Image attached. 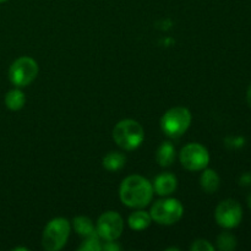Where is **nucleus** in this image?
Instances as JSON below:
<instances>
[{"mask_svg":"<svg viewBox=\"0 0 251 251\" xmlns=\"http://www.w3.org/2000/svg\"><path fill=\"white\" fill-rule=\"evenodd\" d=\"M113 140L120 149L134 151L139 149L145 140V130L134 119L120 120L113 129Z\"/></svg>","mask_w":251,"mask_h":251,"instance_id":"nucleus-2","label":"nucleus"},{"mask_svg":"<svg viewBox=\"0 0 251 251\" xmlns=\"http://www.w3.org/2000/svg\"><path fill=\"white\" fill-rule=\"evenodd\" d=\"M124 230V221L122 216L114 211L102 213L96 223V232L104 242H115Z\"/></svg>","mask_w":251,"mask_h":251,"instance_id":"nucleus-8","label":"nucleus"},{"mask_svg":"<svg viewBox=\"0 0 251 251\" xmlns=\"http://www.w3.org/2000/svg\"><path fill=\"white\" fill-rule=\"evenodd\" d=\"M152 185L154 193L158 194L159 196H169L176 190L178 179L172 173H161L156 176Z\"/></svg>","mask_w":251,"mask_h":251,"instance_id":"nucleus-10","label":"nucleus"},{"mask_svg":"<svg viewBox=\"0 0 251 251\" xmlns=\"http://www.w3.org/2000/svg\"><path fill=\"white\" fill-rule=\"evenodd\" d=\"M71 225L66 218L56 217L49 221L42 234V247L47 251H59L68 243Z\"/></svg>","mask_w":251,"mask_h":251,"instance_id":"nucleus-3","label":"nucleus"},{"mask_svg":"<svg viewBox=\"0 0 251 251\" xmlns=\"http://www.w3.org/2000/svg\"><path fill=\"white\" fill-rule=\"evenodd\" d=\"M7 0H0V4H1V2H6Z\"/></svg>","mask_w":251,"mask_h":251,"instance_id":"nucleus-24","label":"nucleus"},{"mask_svg":"<svg viewBox=\"0 0 251 251\" xmlns=\"http://www.w3.org/2000/svg\"><path fill=\"white\" fill-rule=\"evenodd\" d=\"M221 179L217 172L213 169L205 168L202 171V174L200 176V185L203 190L207 194H213L218 190L220 188Z\"/></svg>","mask_w":251,"mask_h":251,"instance_id":"nucleus-13","label":"nucleus"},{"mask_svg":"<svg viewBox=\"0 0 251 251\" xmlns=\"http://www.w3.org/2000/svg\"><path fill=\"white\" fill-rule=\"evenodd\" d=\"M25 103H26V96L19 87L9 91L5 95V105L12 112L22 109L25 107Z\"/></svg>","mask_w":251,"mask_h":251,"instance_id":"nucleus-14","label":"nucleus"},{"mask_svg":"<svg viewBox=\"0 0 251 251\" xmlns=\"http://www.w3.org/2000/svg\"><path fill=\"white\" fill-rule=\"evenodd\" d=\"M122 248L115 242H107L104 245H102V250L105 251H119Z\"/></svg>","mask_w":251,"mask_h":251,"instance_id":"nucleus-20","label":"nucleus"},{"mask_svg":"<svg viewBox=\"0 0 251 251\" xmlns=\"http://www.w3.org/2000/svg\"><path fill=\"white\" fill-rule=\"evenodd\" d=\"M152 221L161 226H172L181 220L184 207L178 199H163L153 203L150 211Z\"/></svg>","mask_w":251,"mask_h":251,"instance_id":"nucleus-5","label":"nucleus"},{"mask_svg":"<svg viewBox=\"0 0 251 251\" xmlns=\"http://www.w3.org/2000/svg\"><path fill=\"white\" fill-rule=\"evenodd\" d=\"M191 251H213L215 247L206 239H198L191 244Z\"/></svg>","mask_w":251,"mask_h":251,"instance_id":"nucleus-19","label":"nucleus"},{"mask_svg":"<svg viewBox=\"0 0 251 251\" xmlns=\"http://www.w3.org/2000/svg\"><path fill=\"white\" fill-rule=\"evenodd\" d=\"M73 227L75 232L83 238L90 237V235L97 233L96 232V226L93 225L92 221L88 217H85V216H78V217L74 218Z\"/></svg>","mask_w":251,"mask_h":251,"instance_id":"nucleus-16","label":"nucleus"},{"mask_svg":"<svg viewBox=\"0 0 251 251\" xmlns=\"http://www.w3.org/2000/svg\"><path fill=\"white\" fill-rule=\"evenodd\" d=\"M215 218L218 226L225 229L238 227L243 220V208L238 201L227 199L218 203L215 211Z\"/></svg>","mask_w":251,"mask_h":251,"instance_id":"nucleus-9","label":"nucleus"},{"mask_svg":"<svg viewBox=\"0 0 251 251\" xmlns=\"http://www.w3.org/2000/svg\"><path fill=\"white\" fill-rule=\"evenodd\" d=\"M176 159V147L172 142H162L156 153V161L163 168L171 167Z\"/></svg>","mask_w":251,"mask_h":251,"instance_id":"nucleus-11","label":"nucleus"},{"mask_svg":"<svg viewBox=\"0 0 251 251\" xmlns=\"http://www.w3.org/2000/svg\"><path fill=\"white\" fill-rule=\"evenodd\" d=\"M38 71V64L34 59L21 56L10 65L9 80L16 87H26L36 80Z\"/></svg>","mask_w":251,"mask_h":251,"instance_id":"nucleus-6","label":"nucleus"},{"mask_svg":"<svg viewBox=\"0 0 251 251\" xmlns=\"http://www.w3.org/2000/svg\"><path fill=\"white\" fill-rule=\"evenodd\" d=\"M153 185L142 176H129L119 188L120 201L130 208H145L153 199Z\"/></svg>","mask_w":251,"mask_h":251,"instance_id":"nucleus-1","label":"nucleus"},{"mask_svg":"<svg viewBox=\"0 0 251 251\" xmlns=\"http://www.w3.org/2000/svg\"><path fill=\"white\" fill-rule=\"evenodd\" d=\"M248 203H249V207L251 208V194L249 195V198H248Z\"/></svg>","mask_w":251,"mask_h":251,"instance_id":"nucleus-23","label":"nucleus"},{"mask_svg":"<svg viewBox=\"0 0 251 251\" xmlns=\"http://www.w3.org/2000/svg\"><path fill=\"white\" fill-rule=\"evenodd\" d=\"M247 100H248V104L250 105L251 108V83L249 86V88H248V92H247Z\"/></svg>","mask_w":251,"mask_h":251,"instance_id":"nucleus-22","label":"nucleus"},{"mask_svg":"<svg viewBox=\"0 0 251 251\" xmlns=\"http://www.w3.org/2000/svg\"><path fill=\"white\" fill-rule=\"evenodd\" d=\"M193 115L185 107H174L161 118V129L171 139H178L190 127Z\"/></svg>","mask_w":251,"mask_h":251,"instance_id":"nucleus-4","label":"nucleus"},{"mask_svg":"<svg viewBox=\"0 0 251 251\" xmlns=\"http://www.w3.org/2000/svg\"><path fill=\"white\" fill-rule=\"evenodd\" d=\"M181 166L190 172H200L207 168L210 163V153L207 149L198 142L185 145L179 153Z\"/></svg>","mask_w":251,"mask_h":251,"instance_id":"nucleus-7","label":"nucleus"},{"mask_svg":"<svg viewBox=\"0 0 251 251\" xmlns=\"http://www.w3.org/2000/svg\"><path fill=\"white\" fill-rule=\"evenodd\" d=\"M80 251H100L102 250V244H100V238L98 237V234L90 235V237H86L85 240L81 243Z\"/></svg>","mask_w":251,"mask_h":251,"instance_id":"nucleus-18","label":"nucleus"},{"mask_svg":"<svg viewBox=\"0 0 251 251\" xmlns=\"http://www.w3.org/2000/svg\"><path fill=\"white\" fill-rule=\"evenodd\" d=\"M217 249L221 251H233L237 248V238L229 232H222L217 237Z\"/></svg>","mask_w":251,"mask_h":251,"instance_id":"nucleus-17","label":"nucleus"},{"mask_svg":"<svg viewBox=\"0 0 251 251\" xmlns=\"http://www.w3.org/2000/svg\"><path fill=\"white\" fill-rule=\"evenodd\" d=\"M240 185L250 186L251 185V173H244L240 176Z\"/></svg>","mask_w":251,"mask_h":251,"instance_id":"nucleus-21","label":"nucleus"},{"mask_svg":"<svg viewBox=\"0 0 251 251\" xmlns=\"http://www.w3.org/2000/svg\"><path fill=\"white\" fill-rule=\"evenodd\" d=\"M152 217L150 212H146L142 208H137V211L132 212L127 218V225L132 230H144L151 226Z\"/></svg>","mask_w":251,"mask_h":251,"instance_id":"nucleus-12","label":"nucleus"},{"mask_svg":"<svg viewBox=\"0 0 251 251\" xmlns=\"http://www.w3.org/2000/svg\"><path fill=\"white\" fill-rule=\"evenodd\" d=\"M125 163H126V157L122 152L118 151H113L105 154L102 162L103 167L109 172L120 171L125 166Z\"/></svg>","mask_w":251,"mask_h":251,"instance_id":"nucleus-15","label":"nucleus"}]
</instances>
